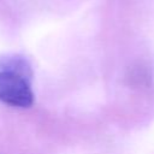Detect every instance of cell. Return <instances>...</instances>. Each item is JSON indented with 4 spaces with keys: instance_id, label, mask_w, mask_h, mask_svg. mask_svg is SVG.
I'll return each instance as SVG.
<instances>
[{
    "instance_id": "obj_1",
    "label": "cell",
    "mask_w": 154,
    "mask_h": 154,
    "mask_svg": "<svg viewBox=\"0 0 154 154\" xmlns=\"http://www.w3.org/2000/svg\"><path fill=\"white\" fill-rule=\"evenodd\" d=\"M20 60H6L0 70V101L13 107H29L34 95L23 72Z\"/></svg>"
}]
</instances>
